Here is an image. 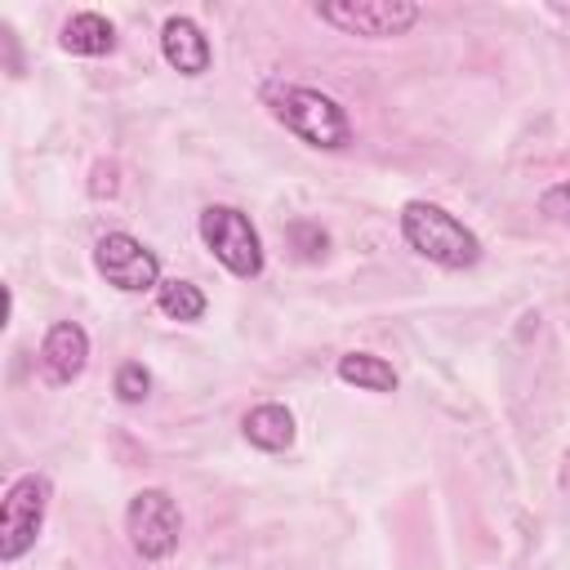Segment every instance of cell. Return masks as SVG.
I'll use <instances>...</instances> for the list:
<instances>
[{
  "instance_id": "obj_12",
  "label": "cell",
  "mask_w": 570,
  "mask_h": 570,
  "mask_svg": "<svg viewBox=\"0 0 570 570\" xmlns=\"http://www.w3.org/2000/svg\"><path fill=\"white\" fill-rule=\"evenodd\" d=\"M334 374L347 383V387H361V392H374V396H387L396 392V370L392 361L374 356V352H343Z\"/></svg>"
},
{
  "instance_id": "obj_3",
  "label": "cell",
  "mask_w": 570,
  "mask_h": 570,
  "mask_svg": "<svg viewBox=\"0 0 570 570\" xmlns=\"http://www.w3.org/2000/svg\"><path fill=\"white\" fill-rule=\"evenodd\" d=\"M200 240L205 249L240 281H254L263 276V240H258V227L249 223V214H240L236 205H205L200 209Z\"/></svg>"
},
{
  "instance_id": "obj_8",
  "label": "cell",
  "mask_w": 570,
  "mask_h": 570,
  "mask_svg": "<svg viewBox=\"0 0 570 570\" xmlns=\"http://www.w3.org/2000/svg\"><path fill=\"white\" fill-rule=\"evenodd\" d=\"M36 365H40V379L49 387H67L85 374L89 365V334L85 325L76 321H53L40 338V352H36Z\"/></svg>"
},
{
  "instance_id": "obj_14",
  "label": "cell",
  "mask_w": 570,
  "mask_h": 570,
  "mask_svg": "<svg viewBox=\"0 0 570 570\" xmlns=\"http://www.w3.org/2000/svg\"><path fill=\"white\" fill-rule=\"evenodd\" d=\"M111 392H116L120 405H142L151 396V370L142 361H125L111 379Z\"/></svg>"
},
{
  "instance_id": "obj_11",
  "label": "cell",
  "mask_w": 570,
  "mask_h": 570,
  "mask_svg": "<svg viewBox=\"0 0 570 570\" xmlns=\"http://www.w3.org/2000/svg\"><path fill=\"white\" fill-rule=\"evenodd\" d=\"M240 432L254 450H267V454H281L294 445V414L281 405V401H263L254 405L245 419H240Z\"/></svg>"
},
{
  "instance_id": "obj_18",
  "label": "cell",
  "mask_w": 570,
  "mask_h": 570,
  "mask_svg": "<svg viewBox=\"0 0 570 570\" xmlns=\"http://www.w3.org/2000/svg\"><path fill=\"white\" fill-rule=\"evenodd\" d=\"M557 485H561V490L570 494V450L561 454V468H557Z\"/></svg>"
},
{
  "instance_id": "obj_15",
  "label": "cell",
  "mask_w": 570,
  "mask_h": 570,
  "mask_svg": "<svg viewBox=\"0 0 570 570\" xmlns=\"http://www.w3.org/2000/svg\"><path fill=\"white\" fill-rule=\"evenodd\" d=\"M285 240L294 245V254H298L303 263H316V258L325 254V245H330V236H325L316 223H307V218L289 223V227H285Z\"/></svg>"
},
{
  "instance_id": "obj_4",
  "label": "cell",
  "mask_w": 570,
  "mask_h": 570,
  "mask_svg": "<svg viewBox=\"0 0 570 570\" xmlns=\"http://www.w3.org/2000/svg\"><path fill=\"white\" fill-rule=\"evenodd\" d=\"M49 476L45 472H22L9 481L4 503H0V561H18L27 548H36L49 512Z\"/></svg>"
},
{
  "instance_id": "obj_1",
  "label": "cell",
  "mask_w": 570,
  "mask_h": 570,
  "mask_svg": "<svg viewBox=\"0 0 570 570\" xmlns=\"http://www.w3.org/2000/svg\"><path fill=\"white\" fill-rule=\"evenodd\" d=\"M263 107L272 111L276 125H285L294 138H303L316 151H343L352 142V116L338 98L312 89V85H285L267 80L263 85Z\"/></svg>"
},
{
  "instance_id": "obj_9",
  "label": "cell",
  "mask_w": 570,
  "mask_h": 570,
  "mask_svg": "<svg viewBox=\"0 0 570 570\" xmlns=\"http://www.w3.org/2000/svg\"><path fill=\"white\" fill-rule=\"evenodd\" d=\"M160 53H165V62H169L178 76H205V71L214 67L209 36H205L200 22L187 18V13L165 18V27H160Z\"/></svg>"
},
{
  "instance_id": "obj_17",
  "label": "cell",
  "mask_w": 570,
  "mask_h": 570,
  "mask_svg": "<svg viewBox=\"0 0 570 570\" xmlns=\"http://www.w3.org/2000/svg\"><path fill=\"white\" fill-rule=\"evenodd\" d=\"M89 191H94V196H116V165H111V160H98V165H94Z\"/></svg>"
},
{
  "instance_id": "obj_2",
  "label": "cell",
  "mask_w": 570,
  "mask_h": 570,
  "mask_svg": "<svg viewBox=\"0 0 570 570\" xmlns=\"http://www.w3.org/2000/svg\"><path fill=\"white\" fill-rule=\"evenodd\" d=\"M401 236L414 254H423L428 263H436L445 272L476 267L485 254L481 236L436 200H405L401 205Z\"/></svg>"
},
{
  "instance_id": "obj_16",
  "label": "cell",
  "mask_w": 570,
  "mask_h": 570,
  "mask_svg": "<svg viewBox=\"0 0 570 570\" xmlns=\"http://www.w3.org/2000/svg\"><path fill=\"white\" fill-rule=\"evenodd\" d=\"M539 209H543L552 223L570 227V178H566V183H552V187H543V196H539Z\"/></svg>"
},
{
  "instance_id": "obj_7",
  "label": "cell",
  "mask_w": 570,
  "mask_h": 570,
  "mask_svg": "<svg viewBox=\"0 0 570 570\" xmlns=\"http://www.w3.org/2000/svg\"><path fill=\"white\" fill-rule=\"evenodd\" d=\"M94 267L107 285H116L120 294H147L160 289V258L129 232H107L94 245Z\"/></svg>"
},
{
  "instance_id": "obj_10",
  "label": "cell",
  "mask_w": 570,
  "mask_h": 570,
  "mask_svg": "<svg viewBox=\"0 0 570 570\" xmlns=\"http://www.w3.org/2000/svg\"><path fill=\"white\" fill-rule=\"evenodd\" d=\"M58 45L67 53H76V58H107L116 49V27H111V18H102L94 9H80V13H71L62 22Z\"/></svg>"
},
{
  "instance_id": "obj_6",
  "label": "cell",
  "mask_w": 570,
  "mask_h": 570,
  "mask_svg": "<svg viewBox=\"0 0 570 570\" xmlns=\"http://www.w3.org/2000/svg\"><path fill=\"white\" fill-rule=\"evenodd\" d=\"M316 18L343 36L387 40V36H405L423 18V9L410 0H325L316 4Z\"/></svg>"
},
{
  "instance_id": "obj_5",
  "label": "cell",
  "mask_w": 570,
  "mask_h": 570,
  "mask_svg": "<svg viewBox=\"0 0 570 570\" xmlns=\"http://www.w3.org/2000/svg\"><path fill=\"white\" fill-rule=\"evenodd\" d=\"M125 534H129V548L142 561H165L178 548V534H183V512H178L174 494L160 490V485L138 490L125 508Z\"/></svg>"
},
{
  "instance_id": "obj_13",
  "label": "cell",
  "mask_w": 570,
  "mask_h": 570,
  "mask_svg": "<svg viewBox=\"0 0 570 570\" xmlns=\"http://www.w3.org/2000/svg\"><path fill=\"white\" fill-rule=\"evenodd\" d=\"M156 307H160L169 321H183V325H191V321H200V316H205L209 298H205V289H200L196 281L169 276V281H160V289H156Z\"/></svg>"
}]
</instances>
